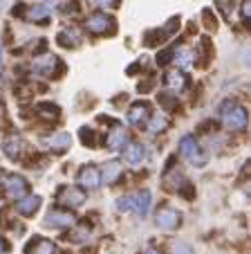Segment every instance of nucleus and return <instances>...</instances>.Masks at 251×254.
Returning a JSON list of instances; mask_svg holds the SVG:
<instances>
[{"mask_svg":"<svg viewBox=\"0 0 251 254\" xmlns=\"http://www.w3.org/2000/svg\"><path fill=\"white\" fill-rule=\"evenodd\" d=\"M119 176H121V164L119 162H108L103 167V173H101V183H105V185H114L119 180Z\"/></svg>","mask_w":251,"mask_h":254,"instance_id":"obj_16","label":"nucleus"},{"mask_svg":"<svg viewBox=\"0 0 251 254\" xmlns=\"http://www.w3.org/2000/svg\"><path fill=\"white\" fill-rule=\"evenodd\" d=\"M25 20H29V23H41L45 25L50 20V11L45 9V7L36 5V7H29L27 14H25Z\"/></svg>","mask_w":251,"mask_h":254,"instance_id":"obj_17","label":"nucleus"},{"mask_svg":"<svg viewBox=\"0 0 251 254\" xmlns=\"http://www.w3.org/2000/svg\"><path fill=\"white\" fill-rule=\"evenodd\" d=\"M27 189H29V185L23 176H16V173L5 176L2 191H5V196L9 198V200H20V198H25L27 196Z\"/></svg>","mask_w":251,"mask_h":254,"instance_id":"obj_3","label":"nucleus"},{"mask_svg":"<svg viewBox=\"0 0 251 254\" xmlns=\"http://www.w3.org/2000/svg\"><path fill=\"white\" fill-rule=\"evenodd\" d=\"M173 254H195V252L189 243H184V241H175V243H173Z\"/></svg>","mask_w":251,"mask_h":254,"instance_id":"obj_26","label":"nucleus"},{"mask_svg":"<svg viewBox=\"0 0 251 254\" xmlns=\"http://www.w3.org/2000/svg\"><path fill=\"white\" fill-rule=\"evenodd\" d=\"M119 211H135V196H121L117 200Z\"/></svg>","mask_w":251,"mask_h":254,"instance_id":"obj_25","label":"nucleus"},{"mask_svg":"<svg viewBox=\"0 0 251 254\" xmlns=\"http://www.w3.org/2000/svg\"><path fill=\"white\" fill-rule=\"evenodd\" d=\"M173 54H175V63H180L182 67H189L191 63H193V52H191L189 48H184V45H180V48L173 50Z\"/></svg>","mask_w":251,"mask_h":254,"instance_id":"obj_21","label":"nucleus"},{"mask_svg":"<svg viewBox=\"0 0 251 254\" xmlns=\"http://www.w3.org/2000/svg\"><path fill=\"white\" fill-rule=\"evenodd\" d=\"M23 149H25L23 139L16 137V135H11V137L5 139V144H2V151H5V155L9 160H18L20 155H23Z\"/></svg>","mask_w":251,"mask_h":254,"instance_id":"obj_11","label":"nucleus"},{"mask_svg":"<svg viewBox=\"0 0 251 254\" xmlns=\"http://www.w3.org/2000/svg\"><path fill=\"white\" fill-rule=\"evenodd\" d=\"M81 139H83V144L92 146V149L97 146V135H95V130H86V128H81Z\"/></svg>","mask_w":251,"mask_h":254,"instance_id":"obj_27","label":"nucleus"},{"mask_svg":"<svg viewBox=\"0 0 251 254\" xmlns=\"http://www.w3.org/2000/svg\"><path fill=\"white\" fill-rule=\"evenodd\" d=\"M25 254H56V245L48 239H34L27 243Z\"/></svg>","mask_w":251,"mask_h":254,"instance_id":"obj_10","label":"nucleus"},{"mask_svg":"<svg viewBox=\"0 0 251 254\" xmlns=\"http://www.w3.org/2000/svg\"><path fill=\"white\" fill-rule=\"evenodd\" d=\"M76 180H79L83 187L88 189H97L101 185V173L97 167H92V164H88V167H83L79 171V176H76Z\"/></svg>","mask_w":251,"mask_h":254,"instance_id":"obj_7","label":"nucleus"},{"mask_svg":"<svg viewBox=\"0 0 251 254\" xmlns=\"http://www.w3.org/2000/svg\"><path fill=\"white\" fill-rule=\"evenodd\" d=\"M70 144H72V137L67 133H58V135H54V137L50 139V146H52L56 153L67 151V149H70Z\"/></svg>","mask_w":251,"mask_h":254,"instance_id":"obj_20","label":"nucleus"},{"mask_svg":"<svg viewBox=\"0 0 251 254\" xmlns=\"http://www.w3.org/2000/svg\"><path fill=\"white\" fill-rule=\"evenodd\" d=\"M180 153H182V158L189 160L195 167H204V164H206V155H204L202 146L198 144V139H195L193 135H184V137L180 139Z\"/></svg>","mask_w":251,"mask_h":254,"instance_id":"obj_2","label":"nucleus"},{"mask_svg":"<svg viewBox=\"0 0 251 254\" xmlns=\"http://www.w3.org/2000/svg\"><path fill=\"white\" fill-rule=\"evenodd\" d=\"M218 7L222 9V14H224V16H229V14H231V9H233V7H229V0H220Z\"/></svg>","mask_w":251,"mask_h":254,"instance_id":"obj_31","label":"nucleus"},{"mask_svg":"<svg viewBox=\"0 0 251 254\" xmlns=\"http://www.w3.org/2000/svg\"><path fill=\"white\" fill-rule=\"evenodd\" d=\"M146 254H159V252H157V250H152V248H151V250H146Z\"/></svg>","mask_w":251,"mask_h":254,"instance_id":"obj_33","label":"nucleus"},{"mask_svg":"<svg viewBox=\"0 0 251 254\" xmlns=\"http://www.w3.org/2000/svg\"><path fill=\"white\" fill-rule=\"evenodd\" d=\"M0 5H5V0H0Z\"/></svg>","mask_w":251,"mask_h":254,"instance_id":"obj_35","label":"nucleus"},{"mask_svg":"<svg viewBox=\"0 0 251 254\" xmlns=\"http://www.w3.org/2000/svg\"><path fill=\"white\" fill-rule=\"evenodd\" d=\"M86 27L90 34H105V32H114V18H110L105 11H97L90 18L86 20Z\"/></svg>","mask_w":251,"mask_h":254,"instance_id":"obj_4","label":"nucleus"},{"mask_svg":"<svg viewBox=\"0 0 251 254\" xmlns=\"http://www.w3.org/2000/svg\"><path fill=\"white\" fill-rule=\"evenodd\" d=\"M222 122L229 130H242L247 126V111L233 101H227L222 104Z\"/></svg>","mask_w":251,"mask_h":254,"instance_id":"obj_1","label":"nucleus"},{"mask_svg":"<svg viewBox=\"0 0 251 254\" xmlns=\"http://www.w3.org/2000/svg\"><path fill=\"white\" fill-rule=\"evenodd\" d=\"M0 61H2V45H0Z\"/></svg>","mask_w":251,"mask_h":254,"instance_id":"obj_34","label":"nucleus"},{"mask_svg":"<svg viewBox=\"0 0 251 254\" xmlns=\"http://www.w3.org/2000/svg\"><path fill=\"white\" fill-rule=\"evenodd\" d=\"M7 250H9V243H7V241L2 239V236H0V254H5Z\"/></svg>","mask_w":251,"mask_h":254,"instance_id":"obj_32","label":"nucleus"},{"mask_svg":"<svg viewBox=\"0 0 251 254\" xmlns=\"http://www.w3.org/2000/svg\"><path fill=\"white\" fill-rule=\"evenodd\" d=\"M105 142H108V146H110L112 151H121V149H123V144L128 142V133H126L123 128H112Z\"/></svg>","mask_w":251,"mask_h":254,"instance_id":"obj_15","label":"nucleus"},{"mask_svg":"<svg viewBox=\"0 0 251 254\" xmlns=\"http://www.w3.org/2000/svg\"><path fill=\"white\" fill-rule=\"evenodd\" d=\"M34 67H36L41 74L45 77H56V70H63L61 61L56 57H43V59H36L34 61Z\"/></svg>","mask_w":251,"mask_h":254,"instance_id":"obj_9","label":"nucleus"},{"mask_svg":"<svg viewBox=\"0 0 251 254\" xmlns=\"http://www.w3.org/2000/svg\"><path fill=\"white\" fill-rule=\"evenodd\" d=\"M155 223H157V227H161V230H166V232L175 230V227L180 225V211L173 209V207H164V209L157 211Z\"/></svg>","mask_w":251,"mask_h":254,"instance_id":"obj_6","label":"nucleus"},{"mask_svg":"<svg viewBox=\"0 0 251 254\" xmlns=\"http://www.w3.org/2000/svg\"><path fill=\"white\" fill-rule=\"evenodd\" d=\"M148 115H151V113H148V106L146 104H135L133 108L128 111V122L133 126H142L144 122L148 120Z\"/></svg>","mask_w":251,"mask_h":254,"instance_id":"obj_14","label":"nucleus"},{"mask_svg":"<svg viewBox=\"0 0 251 254\" xmlns=\"http://www.w3.org/2000/svg\"><path fill=\"white\" fill-rule=\"evenodd\" d=\"M58 43H61L63 48H76V45H79V39H76L74 32H67V29H63V32L58 34Z\"/></svg>","mask_w":251,"mask_h":254,"instance_id":"obj_24","label":"nucleus"},{"mask_svg":"<svg viewBox=\"0 0 251 254\" xmlns=\"http://www.w3.org/2000/svg\"><path fill=\"white\" fill-rule=\"evenodd\" d=\"M97 5H101V7H105V9H114V7H119V2L121 0H95Z\"/></svg>","mask_w":251,"mask_h":254,"instance_id":"obj_30","label":"nucleus"},{"mask_svg":"<svg viewBox=\"0 0 251 254\" xmlns=\"http://www.w3.org/2000/svg\"><path fill=\"white\" fill-rule=\"evenodd\" d=\"M164 81H166V86L171 88V90H175V92H182L186 88V83H189L182 72H168Z\"/></svg>","mask_w":251,"mask_h":254,"instance_id":"obj_19","label":"nucleus"},{"mask_svg":"<svg viewBox=\"0 0 251 254\" xmlns=\"http://www.w3.org/2000/svg\"><path fill=\"white\" fill-rule=\"evenodd\" d=\"M38 115L45 117V120H54V122H56L61 113H58V106H54V104H38Z\"/></svg>","mask_w":251,"mask_h":254,"instance_id":"obj_23","label":"nucleus"},{"mask_svg":"<svg viewBox=\"0 0 251 254\" xmlns=\"http://www.w3.org/2000/svg\"><path fill=\"white\" fill-rule=\"evenodd\" d=\"M58 198H61L63 205H67V207H81L86 202V191L79 187H63Z\"/></svg>","mask_w":251,"mask_h":254,"instance_id":"obj_8","label":"nucleus"},{"mask_svg":"<svg viewBox=\"0 0 251 254\" xmlns=\"http://www.w3.org/2000/svg\"><path fill=\"white\" fill-rule=\"evenodd\" d=\"M74 225V216L70 211L63 209H52L45 216V227H52V230H65V227Z\"/></svg>","mask_w":251,"mask_h":254,"instance_id":"obj_5","label":"nucleus"},{"mask_svg":"<svg viewBox=\"0 0 251 254\" xmlns=\"http://www.w3.org/2000/svg\"><path fill=\"white\" fill-rule=\"evenodd\" d=\"M166 126H168V117H166L164 113H155V115L148 120V130H151V133H159Z\"/></svg>","mask_w":251,"mask_h":254,"instance_id":"obj_22","label":"nucleus"},{"mask_svg":"<svg viewBox=\"0 0 251 254\" xmlns=\"http://www.w3.org/2000/svg\"><path fill=\"white\" fill-rule=\"evenodd\" d=\"M146 155H148V151H146V146L144 144H130L128 149H126V153H123V158L128 160L130 164H142L144 160H146Z\"/></svg>","mask_w":251,"mask_h":254,"instance_id":"obj_12","label":"nucleus"},{"mask_svg":"<svg viewBox=\"0 0 251 254\" xmlns=\"http://www.w3.org/2000/svg\"><path fill=\"white\" fill-rule=\"evenodd\" d=\"M38 207H41V198L38 196H25L16 202V209H18L20 216H32Z\"/></svg>","mask_w":251,"mask_h":254,"instance_id":"obj_13","label":"nucleus"},{"mask_svg":"<svg viewBox=\"0 0 251 254\" xmlns=\"http://www.w3.org/2000/svg\"><path fill=\"white\" fill-rule=\"evenodd\" d=\"M86 236H88V227L83 225V227H79V230H74L72 234H67V239H72V241H76V243H79V241H83Z\"/></svg>","mask_w":251,"mask_h":254,"instance_id":"obj_28","label":"nucleus"},{"mask_svg":"<svg viewBox=\"0 0 251 254\" xmlns=\"http://www.w3.org/2000/svg\"><path fill=\"white\" fill-rule=\"evenodd\" d=\"M240 16H242V20H245V23H249V18H251V0H242Z\"/></svg>","mask_w":251,"mask_h":254,"instance_id":"obj_29","label":"nucleus"},{"mask_svg":"<svg viewBox=\"0 0 251 254\" xmlns=\"http://www.w3.org/2000/svg\"><path fill=\"white\" fill-rule=\"evenodd\" d=\"M148 209H151V191L144 189V191H139L137 196H135V214L146 216Z\"/></svg>","mask_w":251,"mask_h":254,"instance_id":"obj_18","label":"nucleus"}]
</instances>
